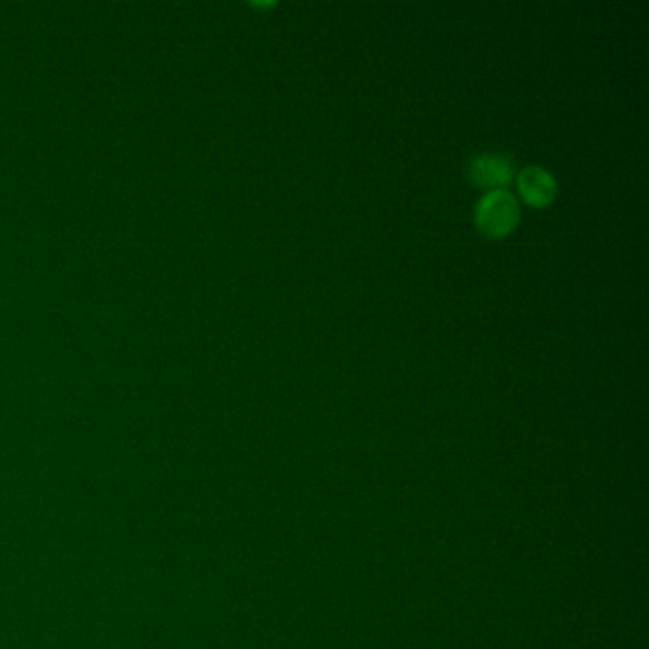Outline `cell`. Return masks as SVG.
Masks as SVG:
<instances>
[{
  "label": "cell",
  "mask_w": 649,
  "mask_h": 649,
  "mask_svg": "<svg viewBox=\"0 0 649 649\" xmlns=\"http://www.w3.org/2000/svg\"><path fill=\"white\" fill-rule=\"evenodd\" d=\"M516 182H519L520 195L532 207H549L557 197V182L552 174L541 166H527L522 170Z\"/></svg>",
  "instance_id": "cell-3"
},
{
  "label": "cell",
  "mask_w": 649,
  "mask_h": 649,
  "mask_svg": "<svg viewBox=\"0 0 649 649\" xmlns=\"http://www.w3.org/2000/svg\"><path fill=\"white\" fill-rule=\"evenodd\" d=\"M474 220L484 235L507 237L520 220L519 200L509 191L486 192L476 204Z\"/></svg>",
  "instance_id": "cell-1"
},
{
  "label": "cell",
  "mask_w": 649,
  "mask_h": 649,
  "mask_svg": "<svg viewBox=\"0 0 649 649\" xmlns=\"http://www.w3.org/2000/svg\"><path fill=\"white\" fill-rule=\"evenodd\" d=\"M466 174L478 187L489 191H507L516 174V166L507 154L482 153L469 161Z\"/></svg>",
  "instance_id": "cell-2"
}]
</instances>
